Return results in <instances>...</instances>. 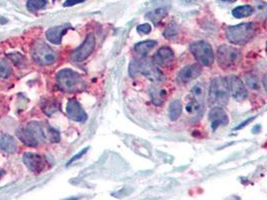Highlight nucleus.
Wrapping results in <instances>:
<instances>
[{"label": "nucleus", "instance_id": "obj_36", "mask_svg": "<svg viewBox=\"0 0 267 200\" xmlns=\"http://www.w3.org/2000/svg\"><path fill=\"white\" fill-rule=\"evenodd\" d=\"M254 118H255V117H253V118H249V119H247V120H246L245 122H242V123H241V124H240L239 126H237V127H236V130H238V129H241L242 127H244V126H246V125H247V123H249V122H251V121H252V120H253Z\"/></svg>", "mask_w": 267, "mask_h": 200}, {"label": "nucleus", "instance_id": "obj_35", "mask_svg": "<svg viewBox=\"0 0 267 200\" xmlns=\"http://www.w3.org/2000/svg\"><path fill=\"white\" fill-rule=\"evenodd\" d=\"M262 85L264 87V90L267 92V72L262 77Z\"/></svg>", "mask_w": 267, "mask_h": 200}, {"label": "nucleus", "instance_id": "obj_6", "mask_svg": "<svg viewBox=\"0 0 267 200\" xmlns=\"http://www.w3.org/2000/svg\"><path fill=\"white\" fill-rule=\"evenodd\" d=\"M190 52L201 66H211L215 60V54L211 44L206 41L199 40L193 42L190 47Z\"/></svg>", "mask_w": 267, "mask_h": 200}, {"label": "nucleus", "instance_id": "obj_4", "mask_svg": "<svg viewBox=\"0 0 267 200\" xmlns=\"http://www.w3.org/2000/svg\"><path fill=\"white\" fill-rule=\"evenodd\" d=\"M141 73L154 82H161L165 79L163 72L153 62V60L144 58L139 61H132L130 65V74L136 75Z\"/></svg>", "mask_w": 267, "mask_h": 200}, {"label": "nucleus", "instance_id": "obj_12", "mask_svg": "<svg viewBox=\"0 0 267 200\" xmlns=\"http://www.w3.org/2000/svg\"><path fill=\"white\" fill-rule=\"evenodd\" d=\"M22 160L26 166L34 173H40L46 166V161L42 156L32 152H26L24 154Z\"/></svg>", "mask_w": 267, "mask_h": 200}, {"label": "nucleus", "instance_id": "obj_21", "mask_svg": "<svg viewBox=\"0 0 267 200\" xmlns=\"http://www.w3.org/2000/svg\"><path fill=\"white\" fill-rule=\"evenodd\" d=\"M253 12H254V9L251 5H242V6H238L234 8L232 10V15L235 18H245L253 14Z\"/></svg>", "mask_w": 267, "mask_h": 200}, {"label": "nucleus", "instance_id": "obj_37", "mask_svg": "<svg viewBox=\"0 0 267 200\" xmlns=\"http://www.w3.org/2000/svg\"><path fill=\"white\" fill-rule=\"evenodd\" d=\"M218 1H220V2H227V3H232V2H235L236 0H218Z\"/></svg>", "mask_w": 267, "mask_h": 200}, {"label": "nucleus", "instance_id": "obj_38", "mask_svg": "<svg viewBox=\"0 0 267 200\" xmlns=\"http://www.w3.org/2000/svg\"><path fill=\"white\" fill-rule=\"evenodd\" d=\"M64 200H78V197H68V198H66Z\"/></svg>", "mask_w": 267, "mask_h": 200}, {"label": "nucleus", "instance_id": "obj_27", "mask_svg": "<svg viewBox=\"0 0 267 200\" xmlns=\"http://www.w3.org/2000/svg\"><path fill=\"white\" fill-rule=\"evenodd\" d=\"M191 98L200 102H204V85H202V83H197L192 87Z\"/></svg>", "mask_w": 267, "mask_h": 200}, {"label": "nucleus", "instance_id": "obj_20", "mask_svg": "<svg viewBox=\"0 0 267 200\" xmlns=\"http://www.w3.org/2000/svg\"><path fill=\"white\" fill-rule=\"evenodd\" d=\"M58 108H60V105L54 99L48 98L46 100H42V109L48 116H52L54 113H56L58 110Z\"/></svg>", "mask_w": 267, "mask_h": 200}, {"label": "nucleus", "instance_id": "obj_8", "mask_svg": "<svg viewBox=\"0 0 267 200\" xmlns=\"http://www.w3.org/2000/svg\"><path fill=\"white\" fill-rule=\"evenodd\" d=\"M96 38L92 34H88L86 38V40L84 41V43L76 48L74 51H72V53L70 54V59L74 62L80 63L84 61L94 51V47H96Z\"/></svg>", "mask_w": 267, "mask_h": 200}, {"label": "nucleus", "instance_id": "obj_33", "mask_svg": "<svg viewBox=\"0 0 267 200\" xmlns=\"http://www.w3.org/2000/svg\"><path fill=\"white\" fill-rule=\"evenodd\" d=\"M84 1H86V0H66V2L64 3V6L70 7V6L76 5V4L82 3V2H84Z\"/></svg>", "mask_w": 267, "mask_h": 200}, {"label": "nucleus", "instance_id": "obj_28", "mask_svg": "<svg viewBox=\"0 0 267 200\" xmlns=\"http://www.w3.org/2000/svg\"><path fill=\"white\" fill-rule=\"evenodd\" d=\"M12 68L8 60L0 59V77L6 78L12 74Z\"/></svg>", "mask_w": 267, "mask_h": 200}, {"label": "nucleus", "instance_id": "obj_31", "mask_svg": "<svg viewBox=\"0 0 267 200\" xmlns=\"http://www.w3.org/2000/svg\"><path fill=\"white\" fill-rule=\"evenodd\" d=\"M8 58H10L14 61V63L18 65V66L24 62V57L18 52H16V53H12V54H8Z\"/></svg>", "mask_w": 267, "mask_h": 200}, {"label": "nucleus", "instance_id": "obj_10", "mask_svg": "<svg viewBox=\"0 0 267 200\" xmlns=\"http://www.w3.org/2000/svg\"><path fill=\"white\" fill-rule=\"evenodd\" d=\"M202 73V66L199 63L186 65L177 74V80L181 84H186L199 77Z\"/></svg>", "mask_w": 267, "mask_h": 200}, {"label": "nucleus", "instance_id": "obj_23", "mask_svg": "<svg viewBox=\"0 0 267 200\" xmlns=\"http://www.w3.org/2000/svg\"><path fill=\"white\" fill-rule=\"evenodd\" d=\"M48 4V0H28L26 7L32 12H36L44 9Z\"/></svg>", "mask_w": 267, "mask_h": 200}, {"label": "nucleus", "instance_id": "obj_29", "mask_svg": "<svg viewBox=\"0 0 267 200\" xmlns=\"http://www.w3.org/2000/svg\"><path fill=\"white\" fill-rule=\"evenodd\" d=\"M46 137L52 142H58L60 139L58 131L56 129L50 127V126L46 127Z\"/></svg>", "mask_w": 267, "mask_h": 200}, {"label": "nucleus", "instance_id": "obj_26", "mask_svg": "<svg viewBox=\"0 0 267 200\" xmlns=\"http://www.w3.org/2000/svg\"><path fill=\"white\" fill-rule=\"evenodd\" d=\"M167 15V10L165 8H158L152 12H149L146 16L151 19L155 24H158Z\"/></svg>", "mask_w": 267, "mask_h": 200}, {"label": "nucleus", "instance_id": "obj_39", "mask_svg": "<svg viewBox=\"0 0 267 200\" xmlns=\"http://www.w3.org/2000/svg\"><path fill=\"white\" fill-rule=\"evenodd\" d=\"M181 1L184 2V3H190V2L193 1V0H181Z\"/></svg>", "mask_w": 267, "mask_h": 200}, {"label": "nucleus", "instance_id": "obj_25", "mask_svg": "<svg viewBox=\"0 0 267 200\" xmlns=\"http://www.w3.org/2000/svg\"><path fill=\"white\" fill-rule=\"evenodd\" d=\"M245 84L252 90H258L259 89V80L257 76L251 72H247L244 74Z\"/></svg>", "mask_w": 267, "mask_h": 200}, {"label": "nucleus", "instance_id": "obj_32", "mask_svg": "<svg viewBox=\"0 0 267 200\" xmlns=\"http://www.w3.org/2000/svg\"><path fill=\"white\" fill-rule=\"evenodd\" d=\"M152 30V26L149 24V23H144V24H141L137 27V31L140 33V34H149Z\"/></svg>", "mask_w": 267, "mask_h": 200}, {"label": "nucleus", "instance_id": "obj_3", "mask_svg": "<svg viewBox=\"0 0 267 200\" xmlns=\"http://www.w3.org/2000/svg\"><path fill=\"white\" fill-rule=\"evenodd\" d=\"M256 25L252 22L240 23L226 28V37L232 44L244 45L248 43L256 33Z\"/></svg>", "mask_w": 267, "mask_h": 200}, {"label": "nucleus", "instance_id": "obj_7", "mask_svg": "<svg viewBox=\"0 0 267 200\" xmlns=\"http://www.w3.org/2000/svg\"><path fill=\"white\" fill-rule=\"evenodd\" d=\"M30 53L34 62L40 65H52L56 61V54L54 49L42 41L32 45Z\"/></svg>", "mask_w": 267, "mask_h": 200}, {"label": "nucleus", "instance_id": "obj_30", "mask_svg": "<svg viewBox=\"0 0 267 200\" xmlns=\"http://www.w3.org/2000/svg\"><path fill=\"white\" fill-rule=\"evenodd\" d=\"M178 33V27L175 24H171L169 27L166 28L164 35L166 38H172L174 36H176Z\"/></svg>", "mask_w": 267, "mask_h": 200}, {"label": "nucleus", "instance_id": "obj_17", "mask_svg": "<svg viewBox=\"0 0 267 200\" xmlns=\"http://www.w3.org/2000/svg\"><path fill=\"white\" fill-rule=\"evenodd\" d=\"M0 150L10 154L16 153L18 151V144L14 138L10 134L0 135Z\"/></svg>", "mask_w": 267, "mask_h": 200}, {"label": "nucleus", "instance_id": "obj_18", "mask_svg": "<svg viewBox=\"0 0 267 200\" xmlns=\"http://www.w3.org/2000/svg\"><path fill=\"white\" fill-rule=\"evenodd\" d=\"M156 45H157V41H155V40H146V41H142V42L137 43L135 45V47H134V49H135V51L140 56L145 57Z\"/></svg>", "mask_w": 267, "mask_h": 200}, {"label": "nucleus", "instance_id": "obj_22", "mask_svg": "<svg viewBox=\"0 0 267 200\" xmlns=\"http://www.w3.org/2000/svg\"><path fill=\"white\" fill-rule=\"evenodd\" d=\"M150 94H151V98H152V101L155 105L157 106H160L164 103L165 99H166V91L165 90H162V89H157V88H153L151 89L150 91Z\"/></svg>", "mask_w": 267, "mask_h": 200}, {"label": "nucleus", "instance_id": "obj_11", "mask_svg": "<svg viewBox=\"0 0 267 200\" xmlns=\"http://www.w3.org/2000/svg\"><path fill=\"white\" fill-rule=\"evenodd\" d=\"M174 61H175L174 51L168 46L161 47L160 49L157 50V52L153 56V62L158 67L162 68L170 67Z\"/></svg>", "mask_w": 267, "mask_h": 200}, {"label": "nucleus", "instance_id": "obj_9", "mask_svg": "<svg viewBox=\"0 0 267 200\" xmlns=\"http://www.w3.org/2000/svg\"><path fill=\"white\" fill-rule=\"evenodd\" d=\"M228 85H229V91L231 96L237 100V101H243L248 96V91L243 83V81L235 75H230L227 77Z\"/></svg>", "mask_w": 267, "mask_h": 200}, {"label": "nucleus", "instance_id": "obj_19", "mask_svg": "<svg viewBox=\"0 0 267 200\" xmlns=\"http://www.w3.org/2000/svg\"><path fill=\"white\" fill-rule=\"evenodd\" d=\"M182 113V102L179 99L173 100L169 105V118L171 121L179 119Z\"/></svg>", "mask_w": 267, "mask_h": 200}, {"label": "nucleus", "instance_id": "obj_40", "mask_svg": "<svg viewBox=\"0 0 267 200\" xmlns=\"http://www.w3.org/2000/svg\"><path fill=\"white\" fill-rule=\"evenodd\" d=\"M4 170H2V169H0V178H2L4 175Z\"/></svg>", "mask_w": 267, "mask_h": 200}, {"label": "nucleus", "instance_id": "obj_34", "mask_svg": "<svg viewBox=\"0 0 267 200\" xmlns=\"http://www.w3.org/2000/svg\"><path fill=\"white\" fill-rule=\"evenodd\" d=\"M88 150V148H84V149H82V150L80 153H78L76 155H74V157H72V159H70V160L68 162V164H66V165L68 166V165H70V164H72L74 161H76V160L80 159V158L82 155H84V154H86V152Z\"/></svg>", "mask_w": 267, "mask_h": 200}, {"label": "nucleus", "instance_id": "obj_5", "mask_svg": "<svg viewBox=\"0 0 267 200\" xmlns=\"http://www.w3.org/2000/svg\"><path fill=\"white\" fill-rule=\"evenodd\" d=\"M241 51L231 45L223 44L217 49V62L223 70L235 69L241 62Z\"/></svg>", "mask_w": 267, "mask_h": 200}, {"label": "nucleus", "instance_id": "obj_14", "mask_svg": "<svg viewBox=\"0 0 267 200\" xmlns=\"http://www.w3.org/2000/svg\"><path fill=\"white\" fill-rule=\"evenodd\" d=\"M209 119L211 121L212 130L215 131L220 126L228 124V115L223 107H212L209 112Z\"/></svg>", "mask_w": 267, "mask_h": 200}, {"label": "nucleus", "instance_id": "obj_2", "mask_svg": "<svg viewBox=\"0 0 267 200\" xmlns=\"http://www.w3.org/2000/svg\"><path fill=\"white\" fill-rule=\"evenodd\" d=\"M56 83L58 88L66 93H76L86 88V82L82 75L70 68H64L58 72Z\"/></svg>", "mask_w": 267, "mask_h": 200}, {"label": "nucleus", "instance_id": "obj_24", "mask_svg": "<svg viewBox=\"0 0 267 200\" xmlns=\"http://www.w3.org/2000/svg\"><path fill=\"white\" fill-rule=\"evenodd\" d=\"M18 136L22 142L26 144L28 146H38V143L32 138V136L26 130V128H22L18 131Z\"/></svg>", "mask_w": 267, "mask_h": 200}, {"label": "nucleus", "instance_id": "obj_16", "mask_svg": "<svg viewBox=\"0 0 267 200\" xmlns=\"http://www.w3.org/2000/svg\"><path fill=\"white\" fill-rule=\"evenodd\" d=\"M26 130L32 136V138L38 143H42V142H44L48 139V137H46V128H44L36 121L30 122L26 125Z\"/></svg>", "mask_w": 267, "mask_h": 200}, {"label": "nucleus", "instance_id": "obj_15", "mask_svg": "<svg viewBox=\"0 0 267 200\" xmlns=\"http://www.w3.org/2000/svg\"><path fill=\"white\" fill-rule=\"evenodd\" d=\"M68 28H70V25H68V24L52 27L46 32V37L48 41H50V43L58 45L62 43V36L66 34V32L68 31Z\"/></svg>", "mask_w": 267, "mask_h": 200}, {"label": "nucleus", "instance_id": "obj_1", "mask_svg": "<svg viewBox=\"0 0 267 200\" xmlns=\"http://www.w3.org/2000/svg\"><path fill=\"white\" fill-rule=\"evenodd\" d=\"M230 96L227 77L216 76L210 82L208 104L212 107H224L228 104Z\"/></svg>", "mask_w": 267, "mask_h": 200}, {"label": "nucleus", "instance_id": "obj_13", "mask_svg": "<svg viewBox=\"0 0 267 200\" xmlns=\"http://www.w3.org/2000/svg\"><path fill=\"white\" fill-rule=\"evenodd\" d=\"M66 114L70 119L76 122H84L88 118L84 109L76 99L68 100L66 104Z\"/></svg>", "mask_w": 267, "mask_h": 200}]
</instances>
